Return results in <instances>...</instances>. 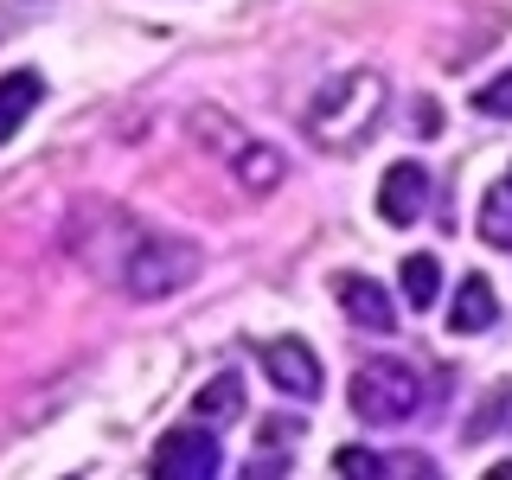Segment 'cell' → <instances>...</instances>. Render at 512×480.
Returning a JSON list of instances; mask_svg holds the SVG:
<instances>
[{
    "label": "cell",
    "mask_w": 512,
    "mask_h": 480,
    "mask_svg": "<svg viewBox=\"0 0 512 480\" xmlns=\"http://www.w3.org/2000/svg\"><path fill=\"white\" fill-rule=\"evenodd\" d=\"M263 372L288 397H320V359L301 340H269L263 346Z\"/></svg>",
    "instance_id": "6"
},
{
    "label": "cell",
    "mask_w": 512,
    "mask_h": 480,
    "mask_svg": "<svg viewBox=\"0 0 512 480\" xmlns=\"http://www.w3.org/2000/svg\"><path fill=\"white\" fill-rule=\"evenodd\" d=\"M474 109H480V116H512V71L493 77V84H480L474 90Z\"/></svg>",
    "instance_id": "16"
},
{
    "label": "cell",
    "mask_w": 512,
    "mask_h": 480,
    "mask_svg": "<svg viewBox=\"0 0 512 480\" xmlns=\"http://www.w3.org/2000/svg\"><path fill=\"white\" fill-rule=\"evenodd\" d=\"M301 442L295 416H263V448L250 455V474H288V448Z\"/></svg>",
    "instance_id": "11"
},
{
    "label": "cell",
    "mask_w": 512,
    "mask_h": 480,
    "mask_svg": "<svg viewBox=\"0 0 512 480\" xmlns=\"http://www.w3.org/2000/svg\"><path fill=\"white\" fill-rule=\"evenodd\" d=\"M224 468V448H218V429L212 423H180V429H167V436L154 442V474H167V480H205V474H218Z\"/></svg>",
    "instance_id": "4"
},
{
    "label": "cell",
    "mask_w": 512,
    "mask_h": 480,
    "mask_svg": "<svg viewBox=\"0 0 512 480\" xmlns=\"http://www.w3.org/2000/svg\"><path fill=\"white\" fill-rule=\"evenodd\" d=\"M340 308L352 314V327H365V333H397V308L372 276H340Z\"/></svg>",
    "instance_id": "7"
},
{
    "label": "cell",
    "mask_w": 512,
    "mask_h": 480,
    "mask_svg": "<svg viewBox=\"0 0 512 480\" xmlns=\"http://www.w3.org/2000/svg\"><path fill=\"white\" fill-rule=\"evenodd\" d=\"M416 128H423V135H442V109L436 103H416Z\"/></svg>",
    "instance_id": "17"
},
{
    "label": "cell",
    "mask_w": 512,
    "mask_h": 480,
    "mask_svg": "<svg viewBox=\"0 0 512 480\" xmlns=\"http://www.w3.org/2000/svg\"><path fill=\"white\" fill-rule=\"evenodd\" d=\"M506 423H512V384H493V391H487V404H480V410L468 416L461 442H487V436H500Z\"/></svg>",
    "instance_id": "13"
},
{
    "label": "cell",
    "mask_w": 512,
    "mask_h": 480,
    "mask_svg": "<svg viewBox=\"0 0 512 480\" xmlns=\"http://www.w3.org/2000/svg\"><path fill=\"white\" fill-rule=\"evenodd\" d=\"M493 320H500L493 282H487V276H461V288H455V308H448V327H455V333H487Z\"/></svg>",
    "instance_id": "8"
},
{
    "label": "cell",
    "mask_w": 512,
    "mask_h": 480,
    "mask_svg": "<svg viewBox=\"0 0 512 480\" xmlns=\"http://www.w3.org/2000/svg\"><path fill=\"white\" fill-rule=\"evenodd\" d=\"M423 410V372L410 359H365L352 372V416L372 429H397Z\"/></svg>",
    "instance_id": "3"
},
{
    "label": "cell",
    "mask_w": 512,
    "mask_h": 480,
    "mask_svg": "<svg viewBox=\"0 0 512 480\" xmlns=\"http://www.w3.org/2000/svg\"><path fill=\"white\" fill-rule=\"evenodd\" d=\"M397 269H404V276H397V282H404V301H410V308H429L436 288H442V263H436V256H404Z\"/></svg>",
    "instance_id": "14"
},
{
    "label": "cell",
    "mask_w": 512,
    "mask_h": 480,
    "mask_svg": "<svg viewBox=\"0 0 512 480\" xmlns=\"http://www.w3.org/2000/svg\"><path fill=\"white\" fill-rule=\"evenodd\" d=\"M480 237H487L493 250H512V173L493 180L487 199H480Z\"/></svg>",
    "instance_id": "12"
},
{
    "label": "cell",
    "mask_w": 512,
    "mask_h": 480,
    "mask_svg": "<svg viewBox=\"0 0 512 480\" xmlns=\"http://www.w3.org/2000/svg\"><path fill=\"white\" fill-rule=\"evenodd\" d=\"M493 480H512V461H500V468H493Z\"/></svg>",
    "instance_id": "18"
},
{
    "label": "cell",
    "mask_w": 512,
    "mask_h": 480,
    "mask_svg": "<svg viewBox=\"0 0 512 480\" xmlns=\"http://www.w3.org/2000/svg\"><path fill=\"white\" fill-rule=\"evenodd\" d=\"M378 116H384V77L378 71H340L308 103L301 135H308L320 154H352V148H365V141H372Z\"/></svg>",
    "instance_id": "2"
},
{
    "label": "cell",
    "mask_w": 512,
    "mask_h": 480,
    "mask_svg": "<svg viewBox=\"0 0 512 480\" xmlns=\"http://www.w3.org/2000/svg\"><path fill=\"white\" fill-rule=\"evenodd\" d=\"M192 416H199V423H212V429L237 423V416H244V378H237V372H218L199 397H192Z\"/></svg>",
    "instance_id": "10"
},
{
    "label": "cell",
    "mask_w": 512,
    "mask_h": 480,
    "mask_svg": "<svg viewBox=\"0 0 512 480\" xmlns=\"http://www.w3.org/2000/svg\"><path fill=\"white\" fill-rule=\"evenodd\" d=\"M39 96H45L39 71H7V77H0V141L20 135V122L39 109Z\"/></svg>",
    "instance_id": "9"
},
{
    "label": "cell",
    "mask_w": 512,
    "mask_h": 480,
    "mask_svg": "<svg viewBox=\"0 0 512 480\" xmlns=\"http://www.w3.org/2000/svg\"><path fill=\"white\" fill-rule=\"evenodd\" d=\"M423 205H429V167L423 160H397L378 186V218L384 224H416Z\"/></svg>",
    "instance_id": "5"
},
{
    "label": "cell",
    "mask_w": 512,
    "mask_h": 480,
    "mask_svg": "<svg viewBox=\"0 0 512 480\" xmlns=\"http://www.w3.org/2000/svg\"><path fill=\"white\" fill-rule=\"evenodd\" d=\"M103 231L116 237V244H109V250L96 244L90 263H96V276H109L122 295H135V301H167V295H180V288L205 269V250L192 244V237L135 224L128 212H116V205H103Z\"/></svg>",
    "instance_id": "1"
},
{
    "label": "cell",
    "mask_w": 512,
    "mask_h": 480,
    "mask_svg": "<svg viewBox=\"0 0 512 480\" xmlns=\"http://www.w3.org/2000/svg\"><path fill=\"white\" fill-rule=\"evenodd\" d=\"M237 180H244L250 192H276V186H282V154L256 141V148L237 154Z\"/></svg>",
    "instance_id": "15"
}]
</instances>
